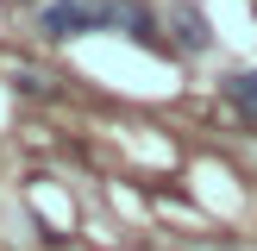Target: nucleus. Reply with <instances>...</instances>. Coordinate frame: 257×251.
Masks as SVG:
<instances>
[{
  "instance_id": "obj_1",
  "label": "nucleus",
  "mask_w": 257,
  "mask_h": 251,
  "mask_svg": "<svg viewBox=\"0 0 257 251\" xmlns=\"http://www.w3.org/2000/svg\"><path fill=\"white\" fill-rule=\"evenodd\" d=\"M44 38H82V32H107L113 25V0H50L38 13Z\"/></svg>"
},
{
  "instance_id": "obj_2",
  "label": "nucleus",
  "mask_w": 257,
  "mask_h": 251,
  "mask_svg": "<svg viewBox=\"0 0 257 251\" xmlns=\"http://www.w3.org/2000/svg\"><path fill=\"white\" fill-rule=\"evenodd\" d=\"M113 25H125V38H138V44H151V50L163 44V38H157V19H151L138 0H113Z\"/></svg>"
},
{
  "instance_id": "obj_3",
  "label": "nucleus",
  "mask_w": 257,
  "mask_h": 251,
  "mask_svg": "<svg viewBox=\"0 0 257 251\" xmlns=\"http://www.w3.org/2000/svg\"><path fill=\"white\" fill-rule=\"evenodd\" d=\"M176 44H182V50H207V44H213L207 19H201L195 7H182V13H176Z\"/></svg>"
},
{
  "instance_id": "obj_4",
  "label": "nucleus",
  "mask_w": 257,
  "mask_h": 251,
  "mask_svg": "<svg viewBox=\"0 0 257 251\" xmlns=\"http://www.w3.org/2000/svg\"><path fill=\"white\" fill-rule=\"evenodd\" d=\"M226 100H232L238 113H251V119H257V69H238L232 82H226Z\"/></svg>"
}]
</instances>
